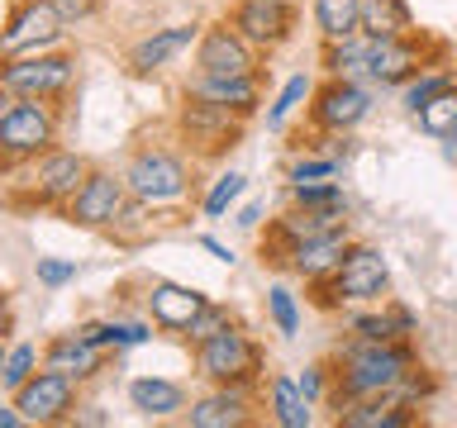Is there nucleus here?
I'll use <instances>...</instances> for the list:
<instances>
[{
	"instance_id": "obj_1",
	"label": "nucleus",
	"mask_w": 457,
	"mask_h": 428,
	"mask_svg": "<svg viewBox=\"0 0 457 428\" xmlns=\"http://www.w3.org/2000/svg\"><path fill=\"white\" fill-rule=\"evenodd\" d=\"M420 366V352H414L410 338L395 342H371V338H343L334 362H328V399L324 405H353V399L395 391L405 381V371Z\"/></svg>"
},
{
	"instance_id": "obj_2",
	"label": "nucleus",
	"mask_w": 457,
	"mask_h": 428,
	"mask_svg": "<svg viewBox=\"0 0 457 428\" xmlns=\"http://www.w3.org/2000/svg\"><path fill=\"white\" fill-rule=\"evenodd\" d=\"M57 134H62V114L53 100H24L0 86V177L57 148Z\"/></svg>"
},
{
	"instance_id": "obj_3",
	"label": "nucleus",
	"mask_w": 457,
	"mask_h": 428,
	"mask_svg": "<svg viewBox=\"0 0 457 428\" xmlns=\"http://www.w3.org/2000/svg\"><path fill=\"white\" fill-rule=\"evenodd\" d=\"M386 295H391V267H386L381 248H371V243H353L324 281H310V305L324 314H334L343 305H381Z\"/></svg>"
},
{
	"instance_id": "obj_4",
	"label": "nucleus",
	"mask_w": 457,
	"mask_h": 428,
	"mask_svg": "<svg viewBox=\"0 0 457 428\" xmlns=\"http://www.w3.org/2000/svg\"><path fill=\"white\" fill-rule=\"evenodd\" d=\"M195 348V376L210 381V385H262V371H267V357H262V342L253 333H243V324L228 319L220 333L191 342Z\"/></svg>"
},
{
	"instance_id": "obj_5",
	"label": "nucleus",
	"mask_w": 457,
	"mask_h": 428,
	"mask_svg": "<svg viewBox=\"0 0 457 428\" xmlns=\"http://www.w3.org/2000/svg\"><path fill=\"white\" fill-rule=\"evenodd\" d=\"M120 177L129 185V195L143 200L148 210L181 205V200L191 195V162H186L181 152L162 148V143H143V148H134V157L124 162Z\"/></svg>"
},
{
	"instance_id": "obj_6",
	"label": "nucleus",
	"mask_w": 457,
	"mask_h": 428,
	"mask_svg": "<svg viewBox=\"0 0 457 428\" xmlns=\"http://www.w3.org/2000/svg\"><path fill=\"white\" fill-rule=\"evenodd\" d=\"M243 128H248L243 114L224 110V105H210V100L181 95V105H177V143L191 157H200V162L228 157L243 143Z\"/></svg>"
},
{
	"instance_id": "obj_7",
	"label": "nucleus",
	"mask_w": 457,
	"mask_h": 428,
	"mask_svg": "<svg viewBox=\"0 0 457 428\" xmlns=\"http://www.w3.org/2000/svg\"><path fill=\"white\" fill-rule=\"evenodd\" d=\"M0 86L24 100H67L77 86V57L53 48V53H24V57H0Z\"/></svg>"
},
{
	"instance_id": "obj_8",
	"label": "nucleus",
	"mask_w": 457,
	"mask_h": 428,
	"mask_svg": "<svg viewBox=\"0 0 457 428\" xmlns=\"http://www.w3.org/2000/svg\"><path fill=\"white\" fill-rule=\"evenodd\" d=\"M367 114H371V81H353V77L314 81L305 100V119L314 134H353Z\"/></svg>"
},
{
	"instance_id": "obj_9",
	"label": "nucleus",
	"mask_w": 457,
	"mask_h": 428,
	"mask_svg": "<svg viewBox=\"0 0 457 428\" xmlns=\"http://www.w3.org/2000/svg\"><path fill=\"white\" fill-rule=\"evenodd\" d=\"M67 20L57 14L53 0H14L5 24H0V57H24V53H53L67 38Z\"/></svg>"
},
{
	"instance_id": "obj_10",
	"label": "nucleus",
	"mask_w": 457,
	"mask_h": 428,
	"mask_svg": "<svg viewBox=\"0 0 457 428\" xmlns=\"http://www.w3.org/2000/svg\"><path fill=\"white\" fill-rule=\"evenodd\" d=\"M443 57V48L424 29H410V34L395 38H371V57H367V81L371 86H405L414 81L424 67H434Z\"/></svg>"
},
{
	"instance_id": "obj_11",
	"label": "nucleus",
	"mask_w": 457,
	"mask_h": 428,
	"mask_svg": "<svg viewBox=\"0 0 457 428\" xmlns=\"http://www.w3.org/2000/svg\"><path fill=\"white\" fill-rule=\"evenodd\" d=\"M10 399L24 414V424H38V428L71 424L77 419V405H81V381H71L53 366H38L20 391H10Z\"/></svg>"
},
{
	"instance_id": "obj_12",
	"label": "nucleus",
	"mask_w": 457,
	"mask_h": 428,
	"mask_svg": "<svg viewBox=\"0 0 457 428\" xmlns=\"http://www.w3.org/2000/svg\"><path fill=\"white\" fill-rule=\"evenodd\" d=\"M86 171H91V162H86L81 152L71 148H48L43 157H34L29 162V200H34L38 210H62L71 195H77V185L86 181Z\"/></svg>"
},
{
	"instance_id": "obj_13",
	"label": "nucleus",
	"mask_w": 457,
	"mask_h": 428,
	"mask_svg": "<svg viewBox=\"0 0 457 428\" xmlns=\"http://www.w3.org/2000/svg\"><path fill=\"white\" fill-rule=\"evenodd\" d=\"M124 205H129L124 177H114V171H105V167H91L86 181L77 185V195H71L57 214H62L67 224H77V228H110L114 219H120Z\"/></svg>"
},
{
	"instance_id": "obj_14",
	"label": "nucleus",
	"mask_w": 457,
	"mask_h": 428,
	"mask_svg": "<svg viewBox=\"0 0 457 428\" xmlns=\"http://www.w3.org/2000/svg\"><path fill=\"white\" fill-rule=\"evenodd\" d=\"M228 29H238L257 53H277L295 34V0H234L228 5Z\"/></svg>"
},
{
	"instance_id": "obj_15",
	"label": "nucleus",
	"mask_w": 457,
	"mask_h": 428,
	"mask_svg": "<svg viewBox=\"0 0 457 428\" xmlns=\"http://www.w3.org/2000/svg\"><path fill=\"white\" fill-rule=\"evenodd\" d=\"M195 71H214V77H248V71H262V53H257L238 29H228V20H214V24H200Z\"/></svg>"
},
{
	"instance_id": "obj_16",
	"label": "nucleus",
	"mask_w": 457,
	"mask_h": 428,
	"mask_svg": "<svg viewBox=\"0 0 457 428\" xmlns=\"http://www.w3.org/2000/svg\"><path fill=\"white\" fill-rule=\"evenodd\" d=\"M353 248V234L348 228H328V234H314V238H300V243H291L281 257H277V267L281 271H291L295 281H324L328 271H334L338 262H343V252Z\"/></svg>"
},
{
	"instance_id": "obj_17",
	"label": "nucleus",
	"mask_w": 457,
	"mask_h": 428,
	"mask_svg": "<svg viewBox=\"0 0 457 428\" xmlns=\"http://www.w3.org/2000/svg\"><path fill=\"white\" fill-rule=\"evenodd\" d=\"M186 95L210 100V105H224V110L243 114V119H257V110H262V71H248V77H214V71H191Z\"/></svg>"
},
{
	"instance_id": "obj_18",
	"label": "nucleus",
	"mask_w": 457,
	"mask_h": 428,
	"mask_svg": "<svg viewBox=\"0 0 457 428\" xmlns=\"http://www.w3.org/2000/svg\"><path fill=\"white\" fill-rule=\"evenodd\" d=\"M143 300H148V319L162 328V333H186L195 314L210 305L205 291H195V285H181V281H153Z\"/></svg>"
},
{
	"instance_id": "obj_19",
	"label": "nucleus",
	"mask_w": 457,
	"mask_h": 428,
	"mask_svg": "<svg viewBox=\"0 0 457 428\" xmlns=\"http://www.w3.org/2000/svg\"><path fill=\"white\" fill-rule=\"evenodd\" d=\"M334 424L338 428H414L420 424V405L400 399L395 391H381V395H367V399H353V405L334 409Z\"/></svg>"
},
{
	"instance_id": "obj_20",
	"label": "nucleus",
	"mask_w": 457,
	"mask_h": 428,
	"mask_svg": "<svg viewBox=\"0 0 457 428\" xmlns=\"http://www.w3.org/2000/svg\"><path fill=\"white\" fill-rule=\"evenodd\" d=\"M191 428H248L253 424V395L243 385H210L200 399L186 409Z\"/></svg>"
},
{
	"instance_id": "obj_21",
	"label": "nucleus",
	"mask_w": 457,
	"mask_h": 428,
	"mask_svg": "<svg viewBox=\"0 0 457 428\" xmlns=\"http://www.w3.org/2000/svg\"><path fill=\"white\" fill-rule=\"evenodd\" d=\"M200 38V24H167V29H153L148 38H138L129 48V71L134 77H153V71L171 67L186 48H195Z\"/></svg>"
},
{
	"instance_id": "obj_22",
	"label": "nucleus",
	"mask_w": 457,
	"mask_h": 428,
	"mask_svg": "<svg viewBox=\"0 0 457 428\" xmlns=\"http://www.w3.org/2000/svg\"><path fill=\"white\" fill-rule=\"evenodd\" d=\"M43 366H53V371H62V376L86 385L105 371V348H96V342H86L77 333H57L43 342Z\"/></svg>"
},
{
	"instance_id": "obj_23",
	"label": "nucleus",
	"mask_w": 457,
	"mask_h": 428,
	"mask_svg": "<svg viewBox=\"0 0 457 428\" xmlns=\"http://www.w3.org/2000/svg\"><path fill=\"white\" fill-rule=\"evenodd\" d=\"M129 405L143 419H171V414L186 409V391L167 376H138V381H129Z\"/></svg>"
},
{
	"instance_id": "obj_24",
	"label": "nucleus",
	"mask_w": 457,
	"mask_h": 428,
	"mask_svg": "<svg viewBox=\"0 0 457 428\" xmlns=\"http://www.w3.org/2000/svg\"><path fill=\"white\" fill-rule=\"evenodd\" d=\"M367 57H371V38L357 29L348 38H334V43H320V67L324 77H353V81H367Z\"/></svg>"
},
{
	"instance_id": "obj_25",
	"label": "nucleus",
	"mask_w": 457,
	"mask_h": 428,
	"mask_svg": "<svg viewBox=\"0 0 457 428\" xmlns=\"http://www.w3.org/2000/svg\"><path fill=\"white\" fill-rule=\"evenodd\" d=\"M267 414H271V424H281V428H310L314 424V405L300 395L295 376H271L267 381Z\"/></svg>"
},
{
	"instance_id": "obj_26",
	"label": "nucleus",
	"mask_w": 457,
	"mask_h": 428,
	"mask_svg": "<svg viewBox=\"0 0 457 428\" xmlns=\"http://www.w3.org/2000/svg\"><path fill=\"white\" fill-rule=\"evenodd\" d=\"M77 338H86V342H96V348H143V342L153 338V324H124V319H91V324H77L71 328Z\"/></svg>"
},
{
	"instance_id": "obj_27",
	"label": "nucleus",
	"mask_w": 457,
	"mask_h": 428,
	"mask_svg": "<svg viewBox=\"0 0 457 428\" xmlns=\"http://www.w3.org/2000/svg\"><path fill=\"white\" fill-rule=\"evenodd\" d=\"M414 29L410 0H362V34L367 38H395Z\"/></svg>"
},
{
	"instance_id": "obj_28",
	"label": "nucleus",
	"mask_w": 457,
	"mask_h": 428,
	"mask_svg": "<svg viewBox=\"0 0 457 428\" xmlns=\"http://www.w3.org/2000/svg\"><path fill=\"white\" fill-rule=\"evenodd\" d=\"M314 29H320V43L357 34L362 29V0H314Z\"/></svg>"
},
{
	"instance_id": "obj_29",
	"label": "nucleus",
	"mask_w": 457,
	"mask_h": 428,
	"mask_svg": "<svg viewBox=\"0 0 457 428\" xmlns=\"http://www.w3.org/2000/svg\"><path fill=\"white\" fill-rule=\"evenodd\" d=\"M348 338H371V342H395V338H410L405 328H400L391 300H386V309H362V314H348Z\"/></svg>"
},
{
	"instance_id": "obj_30",
	"label": "nucleus",
	"mask_w": 457,
	"mask_h": 428,
	"mask_svg": "<svg viewBox=\"0 0 457 428\" xmlns=\"http://www.w3.org/2000/svg\"><path fill=\"white\" fill-rule=\"evenodd\" d=\"M286 195L291 205H305V210H348V195L334 177L324 181H286Z\"/></svg>"
},
{
	"instance_id": "obj_31",
	"label": "nucleus",
	"mask_w": 457,
	"mask_h": 428,
	"mask_svg": "<svg viewBox=\"0 0 457 428\" xmlns=\"http://www.w3.org/2000/svg\"><path fill=\"white\" fill-rule=\"evenodd\" d=\"M410 119L420 124V134H428V138H448L457 128V86H448L443 95H434L424 110H414Z\"/></svg>"
},
{
	"instance_id": "obj_32",
	"label": "nucleus",
	"mask_w": 457,
	"mask_h": 428,
	"mask_svg": "<svg viewBox=\"0 0 457 428\" xmlns=\"http://www.w3.org/2000/svg\"><path fill=\"white\" fill-rule=\"evenodd\" d=\"M310 91H314V77H310V71H295V77H291V81H286L281 91H277V100L267 105V128H277V134H281L286 119H291L295 110H305Z\"/></svg>"
},
{
	"instance_id": "obj_33",
	"label": "nucleus",
	"mask_w": 457,
	"mask_h": 428,
	"mask_svg": "<svg viewBox=\"0 0 457 428\" xmlns=\"http://www.w3.org/2000/svg\"><path fill=\"white\" fill-rule=\"evenodd\" d=\"M243 191H248V177L243 171H220V177L210 181L205 200H200V210H205V219H224L228 210L243 200Z\"/></svg>"
},
{
	"instance_id": "obj_34",
	"label": "nucleus",
	"mask_w": 457,
	"mask_h": 428,
	"mask_svg": "<svg viewBox=\"0 0 457 428\" xmlns=\"http://www.w3.org/2000/svg\"><path fill=\"white\" fill-rule=\"evenodd\" d=\"M448 86H457V67H424L414 81H405V95L400 100H405V110L414 114V110H424L434 95L448 91Z\"/></svg>"
},
{
	"instance_id": "obj_35",
	"label": "nucleus",
	"mask_w": 457,
	"mask_h": 428,
	"mask_svg": "<svg viewBox=\"0 0 457 428\" xmlns=\"http://www.w3.org/2000/svg\"><path fill=\"white\" fill-rule=\"evenodd\" d=\"M43 366V352L34 342H10L5 348V366H0V391H20V385Z\"/></svg>"
},
{
	"instance_id": "obj_36",
	"label": "nucleus",
	"mask_w": 457,
	"mask_h": 428,
	"mask_svg": "<svg viewBox=\"0 0 457 428\" xmlns=\"http://www.w3.org/2000/svg\"><path fill=\"white\" fill-rule=\"evenodd\" d=\"M267 319H271V328H277L281 338L300 333V305H295V295L286 291V285H271L267 291Z\"/></svg>"
},
{
	"instance_id": "obj_37",
	"label": "nucleus",
	"mask_w": 457,
	"mask_h": 428,
	"mask_svg": "<svg viewBox=\"0 0 457 428\" xmlns=\"http://www.w3.org/2000/svg\"><path fill=\"white\" fill-rule=\"evenodd\" d=\"M228 319H234V314H228V309L220 305V300H210V305H205V309H200V314H195V319H191V328H186V333H181V338H191V342H200V338H210V333H220V328H224Z\"/></svg>"
},
{
	"instance_id": "obj_38",
	"label": "nucleus",
	"mask_w": 457,
	"mask_h": 428,
	"mask_svg": "<svg viewBox=\"0 0 457 428\" xmlns=\"http://www.w3.org/2000/svg\"><path fill=\"white\" fill-rule=\"evenodd\" d=\"M324 177H338V157H295L286 181H324Z\"/></svg>"
},
{
	"instance_id": "obj_39",
	"label": "nucleus",
	"mask_w": 457,
	"mask_h": 428,
	"mask_svg": "<svg viewBox=\"0 0 457 428\" xmlns=\"http://www.w3.org/2000/svg\"><path fill=\"white\" fill-rule=\"evenodd\" d=\"M295 385H300V395H305L310 405H324V399H328V362H310L295 376Z\"/></svg>"
},
{
	"instance_id": "obj_40",
	"label": "nucleus",
	"mask_w": 457,
	"mask_h": 428,
	"mask_svg": "<svg viewBox=\"0 0 457 428\" xmlns=\"http://www.w3.org/2000/svg\"><path fill=\"white\" fill-rule=\"evenodd\" d=\"M38 285H67V281H77V262H71V257H38Z\"/></svg>"
},
{
	"instance_id": "obj_41",
	"label": "nucleus",
	"mask_w": 457,
	"mask_h": 428,
	"mask_svg": "<svg viewBox=\"0 0 457 428\" xmlns=\"http://www.w3.org/2000/svg\"><path fill=\"white\" fill-rule=\"evenodd\" d=\"M57 14H62L67 24H81V20H91V14L100 10V0H53Z\"/></svg>"
},
{
	"instance_id": "obj_42",
	"label": "nucleus",
	"mask_w": 457,
	"mask_h": 428,
	"mask_svg": "<svg viewBox=\"0 0 457 428\" xmlns=\"http://www.w3.org/2000/svg\"><path fill=\"white\" fill-rule=\"evenodd\" d=\"M200 248H205V252L214 257V262H224V267H234V248H224V243H220V238H210V234H205V238H200Z\"/></svg>"
},
{
	"instance_id": "obj_43",
	"label": "nucleus",
	"mask_w": 457,
	"mask_h": 428,
	"mask_svg": "<svg viewBox=\"0 0 457 428\" xmlns=\"http://www.w3.org/2000/svg\"><path fill=\"white\" fill-rule=\"evenodd\" d=\"M77 424H91V428H105L110 414H100L96 405H77Z\"/></svg>"
},
{
	"instance_id": "obj_44",
	"label": "nucleus",
	"mask_w": 457,
	"mask_h": 428,
	"mask_svg": "<svg viewBox=\"0 0 457 428\" xmlns=\"http://www.w3.org/2000/svg\"><path fill=\"white\" fill-rule=\"evenodd\" d=\"M234 224H238V228H257V224H262V205H257V200H253V205H243Z\"/></svg>"
},
{
	"instance_id": "obj_45",
	"label": "nucleus",
	"mask_w": 457,
	"mask_h": 428,
	"mask_svg": "<svg viewBox=\"0 0 457 428\" xmlns=\"http://www.w3.org/2000/svg\"><path fill=\"white\" fill-rule=\"evenodd\" d=\"M14 328V309H10V291L0 285V333H10Z\"/></svg>"
},
{
	"instance_id": "obj_46",
	"label": "nucleus",
	"mask_w": 457,
	"mask_h": 428,
	"mask_svg": "<svg viewBox=\"0 0 457 428\" xmlns=\"http://www.w3.org/2000/svg\"><path fill=\"white\" fill-rule=\"evenodd\" d=\"M0 428H24V414L14 409V399H10V405H0Z\"/></svg>"
},
{
	"instance_id": "obj_47",
	"label": "nucleus",
	"mask_w": 457,
	"mask_h": 428,
	"mask_svg": "<svg viewBox=\"0 0 457 428\" xmlns=\"http://www.w3.org/2000/svg\"><path fill=\"white\" fill-rule=\"evenodd\" d=\"M448 157H457V128H453V134H448Z\"/></svg>"
},
{
	"instance_id": "obj_48",
	"label": "nucleus",
	"mask_w": 457,
	"mask_h": 428,
	"mask_svg": "<svg viewBox=\"0 0 457 428\" xmlns=\"http://www.w3.org/2000/svg\"><path fill=\"white\" fill-rule=\"evenodd\" d=\"M0 366H5V333H0Z\"/></svg>"
}]
</instances>
